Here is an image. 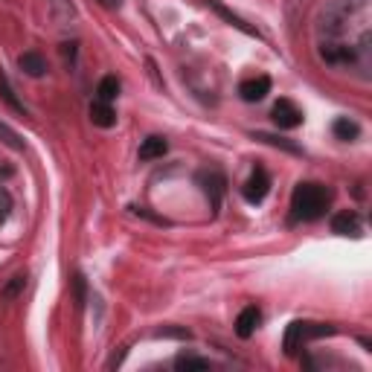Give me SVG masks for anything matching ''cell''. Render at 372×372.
I'll return each instance as SVG.
<instances>
[{
    "instance_id": "cell-1",
    "label": "cell",
    "mask_w": 372,
    "mask_h": 372,
    "mask_svg": "<svg viewBox=\"0 0 372 372\" xmlns=\"http://www.w3.org/2000/svg\"><path fill=\"white\" fill-rule=\"evenodd\" d=\"M329 201H331V195L326 186L300 183L294 189V198H291V209H294V218H300V221H317L326 212Z\"/></svg>"
},
{
    "instance_id": "cell-2",
    "label": "cell",
    "mask_w": 372,
    "mask_h": 372,
    "mask_svg": "<svg viewBox=\"0 0 372 372\" xmlns=\"http://www.w3.org/2000/svg\"><path fill=\"white\" fill-rule=\"evenodd\" d=\"M326 335H335L331 326H320V323H291L288 331H285V355H294L305 340H314V338H326Z\"/></svg>"
},
{
    "instance_id": "cell-3",
    "label": "cell",
    "mask_w": 372,
    "mask_h": 372,
    "mask_svg": "<svg viewBox=\"0 0 372 372\" xmlns=\"http://www.w3.org/2000/svg\"><path fill=\"white\" fill-rule=\"evenodd\" d=\"M268 189H271L268 172H265V169H256L254 175L247 178L242 195H245V201H247V204H262V201H265V195H268Z\"/></svg>"
},
{
    "instance_id": "cell-4",
    "label": "cell",
    "mask_w": 372,
    "mask_h": 372,
    "mask_svg": "<svg viewBox=\"0 0 372 372\" xmlns=\"http://www.w3.org/2000/svg\"><path fill=\"white\" fill-rule=\"evenodd\" d=\"M273 123L279 128H297L302 123V111L291 99H279L273 105Z\"/></svg>"
},
{
    "instance_id": "cell-5",
    "label": "cell",
    "mask_w": 372,
    "mask_h": 372,
    "mask_svg": "<svg viewBox=\"0 0 372 372\" xmlns=\"http://www.w3.org/2000/svg\"><path fill=\"white\" fill-rule=\"evenodd\" d=\"M271 90V79L268 76H256V79H247V82H242V87H238V93H242L245 102H259L268 96Z\"/></svg>"
},
{
    "instance_id": "cell-6",
    "label": "cell",
    "mask_w": 372,
    "mask_h": 372,
    "mask_svg": "<svg viewBox=\"0 0 372 372\" xmlns=\"http://www.w3.org/2000/svg\"><path fill=\"white\" fill-rule=\"evenodd\" d=\"M259 323H262V311L256 309V305H247V309L238 314V320H236V335L238 338H250L259 329Z\"/></svg>"
},
{
    "instance_id": "cell-7",
    "label": "cell",
    "mask_w": 372,
    "mask_h": 372,
    "mask_svg": "<svg viewBox=\"0 0 372 372\" xmlns=\"http://www.w3.org/2000/svg\"><path fill=\"white\" fill-rule=\"evenodd\" d=\"M201 183H204V192L209 198L212 209H218L221 207V195H224V175H218V172H204Z\"/></svg>"
},
{
    "instance_id": "cell-8",
    "label": "cell",
    "mask_w": 372,
    "mask_h": 372,
    "mask_svg": "<svg viewBox=\"0 0 372 372\" xmlns=\"http://www.w3.org/2000/svg\"><path fill=\"white\" fill-rule=\"evenodd\" d=\"M331 230L338 236H361V221H358L355 212H338L331 218Z\"/></svg>"
},
{
    "instance_id": "cell-9",
    "label": "cell",
    "mask_w": 372,
    "mask_h": 372,
    "mask_svg": "<svg viewBox=\"0 0 372 372\" xmlns=\"http://www.w3.org/2000/svg\"><path fill=\"white\" fill-rule=\"evenodd\" d=\"M90 123L99 125V128H111V125L116 123V114H114V108H111V102H102V99L93 102V105H90Z\"/></svg>"
},
{
    "instance_id": "cell-10",
    "label": "cell",
    "mask_w": 372,
    "mask_h": 372,
    "mask_svg": "<svg viewBox=\"0 0 372 372\" xmlns=\"http://www.w3.org/2000/svg\"><path fill=\"white\" fill-rule=\"evenodd\" d=\"M204 3H207V6L212 9V12H216V15H221L224 21L230 23V26H236L238 32H245V35H256V30H254V26H247V23H245L242 18H238V15H233V12H230L227 6H221L218 0H204Z\"/></svg>"
},
{
    "instance_id": "cell-11",
    "label": "cell",
    "mask_w": 372,
    "mask_h": 372,
    "mask_svg": "<svg viewBox=\"0 0 372 372\" xmlns=\"http://www.w3.org/2000/svg\"><path fill=\"white\" fill-rule=\"evenodd\" d=\"M18 64H21V70H23L26 76H32V79H38V76L47 73V61L38 56V52H23V56L18 59Z\"/></svg>"
},
{
    "instance_id": "cell-12",
    "label": "cell",
    "mask_w": 372,
    "mask_h": 372,
    "mask_svg": "<svg viewBox=\"0 0 372 372\" xmlns=\"http://www.w3.org/2000/svg\"><path fill=\"white\" fill-rule=\"evenodd\" d=\"M166 140L163 137H149V140H143L140 145V161H157V157H163L166 154Z\"/></svg>"
},
{
    "instance_id": "cell-13",
    "label": "cell",
    "mask_w": 372,
    "mask_h": 372,
    "mask_svg": "<svg viewBox=\"0 0 372 372\" xmlns=\"http://www.w3.org/2000/svg\"><path fill=\"white\" fill-rule=\"evenodd\" d=\"M0 96H3V102L9 105L12 111H18V114H23V116H26L23 102L15 96V90H12V85H9V79H6V73H3V70H0Z\"/></svg>"
},
{
    "instance_id": "cell-14",
    "label": "cell",
    "mask_w": 372,
    "mask_h": 372,
    "mask_svg": "<svg viewBox=\"0 0 372 372\" xmlns=\"http://www.w3.org/2000/svg\"><path fill=\"white\" fill-rule=\"evenodd\" d=\"M178 369H186V372H207L209 369V361H204V358H195V355H180L175 361Z\"/></svg>"
},
{
    "instance_id": "cell-15",
    "label": "cell",
    "mask_w": 372,
    "mask_h": 372,
    "mask_svg": "<svg viewBox=\"0 0 372 372\" xmlns=\"http://www.w3.org/2000/svg\"><path fill=\"white\" fill-rule=\"evenodd\" d=\"M99 99L102 102H114L116 99V93H119V82H116V79L114 76H105L102 79V82H99Z\"/></svg>"
},
{
    "instance_id": "cell-16",
    "label": "cell",
    "mask_w": 372,
    "mask_h": 372,
    "mask_svg": "<svg viewBox=\"0 0 372 372\" xmlns=\"http://www.w3.org/2000/svg\"><path fill=\"white\" fill-rule=\"evenodd\" d=\"M331 131H335V134H338L340 140H355V137H358V131H361V128H358V125L352 123V119H338V123L331 125Z\"/></svg>"
},
{
    "instance_id": "cell-17",
    "label": "cell",
    "mask_w": 372,
    "mask_h": 372,
    "mask_svg": "<svg viewBox=\"0 0 372 372\" xmlns=\"http://www.w3.org/2000/svg\"><path fill=\"white\" fill-rule=\"evenodd\" d=\"M256 140H262V143H268V145H276V149H285V152H291V154H300V149L294 143H288V140H282V137H273V134H256Z\"/></svg>"
},
{
    "instance_id": "cell-18",
    "label": "cell",
    "mask_w": 372,
    "mask_h": 372,
    "mask_svg": "<svg viewBox=\"0 0 372 372\" xmlns=\"http://www.w3.org/2000/svg\"><path fill=\"white\" fill-rule=\"evenodd\" d=\"M23 285H26V276H23V273L12 276V279H9V285L3 288V300H15L21 291H23Z\"/></svg>"
},
{
    "instance_id": "cell-19",
    "label": "cell",
    "mask_w": 372,
    "mask_h": 372,
    "mask_svg": "<svg viewBox=\"0 0 372 372\" xmlns=\"http://www.w3.org/2000/svg\"><path fill=\"white\" fill-rule=\"evenodd\" d=\"M0 140H3V143L9 145V149H15V152H21V149H23L21 137H18V134H15V131H12L9 125H3V123H0Z\"/></svg>"
},
{
    "instance_id": "cell-20",
    "label": "cell",
    "mask_w": 372,
    "mask_h": 372,
    "mask_svg": "<svg viewBox=\"0 0 372 372\" xmlns=\"http://www.w3.org/2000/svg\"><path fill=\"white\" fill-rule=\"evenodd\" d=\"M157 338H180V340H189V331L186 329H157Z\"/></svg>"
},
{
    "instance_id": "cell-21",
    "label": "cell",
    "mask_w": 372,
    "mask_h": 372,
    "mask_svg": "<svg viewBox=\"0 0 372 372\" xmlns=\"http://www.w3.org/2000/svg\"><path fill=\"white\" fill-rule=\"evenodd\" d=\"M9 207H12V201H9V195L0 189V221L6 218V212H9Z\"/></svg>"
},
{
    "instance_id": "cell-22",
    "label": "cell",
    "mask_w": 372,
    "mask_h": 372,
    "mask_svg": "<svg viewBox=\"0 0 372 372\" xmlns=\"http://www.w3.org/2000/svg\"><path fill=\"white\" fill-rule=\"evenodd\" d=\"M123 358H125V349H119V352L111 358V361H108V369H116L119 364H123Z\"/></svg>"
},
{
    "instance_id": "cell-23",
    "label": "cell",
    "mask_w": 372,
    "mask_h": 372,
    "mask_svg": "<svg viewBox=\"0 0 372 372\" xmlns=\"http://www.w3.org/2000/svg\"><path fill=\"white\" fill-rule=\"evenodd\" d=\"M99 3H102L105 9H119V6H123V0H99Z\"/></svg>"
}]
</instances>
